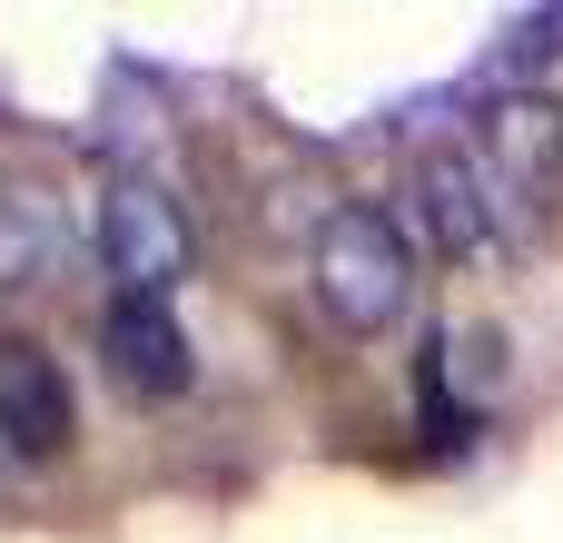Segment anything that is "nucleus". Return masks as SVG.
Segmentation results:
<instances>
[{"instance_id": "f257e3e1", "label": "nucleus", "mask_w": 563, "mask_h": 543, "mask_svg": "<svg viewBox=\"0 0 563 543\" xmlns=\"http://www.w3.org/2000/svg\"><path fill=\"white\" fill-rule=\"evenodd\" d=\"M307 287L346 336H396L416 317V237H406V218L376 208V198L327 208L317 247H307Z\"/></svg>"}, {"instance_id": "20e7f679", "label": "nucleus", "mask_w": 563, "mask_h": 543, "mask_svg": "<svg viewBox=\"0 0 563 543\" xmlns=\"http://www.w3.org/2000/svg\"><path fill=\"white\" fill-rule=\"evenodd\" d=\"M475 158H485L495 198L515 208V228H544L554 198H563V109L525 99V89L485 99V119H475Z\"/></svg>"}, {"instance_id": "0eeeda50", "label": "nucleus", "mask_w": 563, "mask_h": 543, "mask_svg": "<svg viewBox=\"0 0 563 543\" xmlns=\"http://www.w3.org/2000/svg\"><path fill=\"white\" fill-rule=\"evenodd\" d=\"M69 257V218L49 188H0V287H40Z\"/></svg>"}, {"instance_id": "423d86ee", "label": "nucleus", "mask_w": 563, "mask_h": 543, "mask_svg": "<svg viewBox=\"0 0 563 543\" xmlns=\"http://www.w3.org/2000/svg\"><path fill=\"white\" fill-rule=\"evenodd\" d=\"M69 425H79V406H69L59 356H49L40 336H0V445L40 465V455L69 445Z\"/></svg>"}, {"instance_id": "f03ea898", "label": "nucleus", "mask_w": 563, "mask_h": 543, "mask_svg": "<svg viewBox=\"0 0 563 543\" xmlns=\"http://www.w3.org/2000/svg\"><path fill=\"white\" fill-rule=\"evenodd\" d=\"M89 247L119 277V297H168L188 277V257H198V237H188V218H178V198L158 178H109V198L89 218Z\"/></svg>"}, {"instance_id": "6e6552de", "label": "nucleus", "mask_w": 563, "mask_h": 543, "mask_svg": "<svg viewBox=\"0 0 563 543\" xmlns=\"http://www.w3.org/2000/svg\"><path fill=\"white\" fill-rule=\"evenodd\" d=\"M505 49L534 69V59H563V10H515V30H505Z\"/></svg>"}, {"instance_id": "39448f33", "label": "nucleus", "mask_w": 563, "mask_h": 543, "mask_svg": "<svg viewBox=\"0 0 563 543\" xmlns=\"http://www.w3.org/2000/svg\"><path fill=\"white\" fill-rule=\"evenodd\" d=\"M99 356L129 396H188L198 386V356H188V326L168 317V297H109Z\"/></svg>"}, {"instance_id": "7ed1b4c3", "label": "nucleus", "mask_w": 563, "mask_h": 543, "mask_svg": "<svg viewBox=\"0 0 563 543\" xmlns=\"http://www.w3.org/2000/svg\"><path fill=\"white\" fill-rule=\"evenodd\" d=\"M416 218H426V237H435L455 267H505L515 237H525L475 148H426V158H416Z\"/></svg>"}]
</instances>
